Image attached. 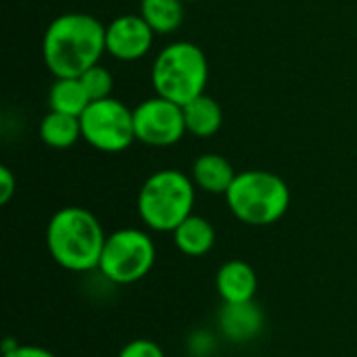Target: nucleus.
<instances>
[{
    "label": "nucleus",
    "mask_w": 357,
    "mask_h": 357,
    "mask_svg": "<svg viewBox=\"0 0 357 357\" xmlns=\"http://www.w3.org/2000/svg\"><path fill=\"white\" fill-rule=\"evenodd\" d=\"M209 79V63L205 52L186 40L167 44L153 63L151 82L157 96L184 107L197 96L205 94Z\"/></svg>",
    "instance_id": "5"
},
{
    "label": "nucleus",
    "mask_w": 357,
    "mask_h": 357,
    "mask_svg": "<svg viewBox=\"0 0 357 357\" xmlns=\"http://www.w3.org/2000/svg\"><path fill=\"white\" fill-rule=\"evenodd\" d=\"M117 357H165V354L161 345L151 339H134L121 347Z\"/></svg>",
    "instance_id": "19"
},
{
    "label": "nucleus",
    "mask_w": 357,
    "mask_h": 357,
    "mask_svg": "<svg viewBox=\"0 0 357 357\" xmlns=\"http://www.w3.org/2000/svg\"><path fill=\"white\" fill-rule=\"evenodd\" d=\"M236 220L249 226H270L284 218L291 205L289 184L272 172L249 169L236 174L224 195Z\"/></svg>",
    "instance_id": "4"
},
{
    "label": "nucleus",
    "mask_w": 357,
    "mask_h": 357,
    "mask_svg": "<svg viewBox=\"0 0 357 357\" xmlns=\"http://www.w3.org/2000/svg\"><path fill=\"white\" fill-rule=\"evenodd\" d=\"M182 2H195V0H182Z\"/></svg>",
    "instance_id": "22"
},
{
    "label": "nucleus",
    "mask_w": 357,
    "mask_h": 357,
    "mask_svg": "<svg viewBox=\"0 0 357 357\" xmlns=\"http://www.w3.org/2000/svg\"><path fill=\"white\" fill-rule=\"evenodd\" d=\"M184 123L186 132L197 138H211L220 132L224 113L218 100H213L209 94H201L195 100L186 102L184 107Z\"/></svg>",
    "instance_id": "14"
},
{
    "label": "nucleus",
    "mask_w": 357,
    "mask_h": 357,
    "mask_svg": "<svg viewBox=\"0 0 357 357\" xmlns=\"http://www.w3.org/2000/svg\"><path fill=\"white\" fill-rule=\"evenodd\" d=\"M107 52L119 61H138L149 54L155 31L140 15H119L107 25Z\"/></svg>",
    "instance_id": "9"
},
{
    "label": "nucleus",
    "mask_w": 357,
    "mask_h": 357,
    "mask_svg": "<svg viewBox=\"0 0 357 357\" xmlns=\"http://www.w3.org/2000/svg\"><path fill=\"white\" fill-rule=\"evenodd\" d=\"M195 182L180 169H159L140 186L138 215L155 232H174L195 207Z\"/></svg>",
    "instance_id": "3"
},
{
    "label": "nucleus",
    "mask_w": 357,
    "mask_h": 357,
    "mask_svg": "<svg viewBox=\"0 0 357 357\" xmlns=\"http://www.w3.org/2000/svg\"><path fill=\"white\" fill-rule=\"evenodd\" d=\"M157 249L144 230L121 228L107 236L98 272L113 284H134L151 274Z\"/></svg>",
    "instance_id": "6"
},
{
    "label": "nucleus",
    "mask_w": 357,
    "mask_h": 357,
    "mask_svg": "<svg viewBox=\"0 0 357 357\" xmlns=\"http://www.w3.org/2000/svg\"><path fill=\"white\" fill-rule=\"evenodd\" d=\"M174 245L180 253L188 257L207 255L215 245V228L209 220L201 215H188L174 232Z\"/></svg>",
    "instance_id": "13"
},
{
    "label": "nucleus",
    "mask_w": 357,
    "mask_h": 357,
    "mask_svg": "<svg viewBox=\"0 0 357 357\" xmlns=\"http://www.w3.org/2000/svg\"><path fill=\"white\" fill-rule=\"evenodd\" d=\"M79 123L82 138L100 153H121L136 140L134 111L113 96L92 100Z\"/></svg>",
    "instance_id": "7"
},
{
    "label": "nucleus",
    "mask_w": 357,
    "mask_h": 357,
    "mask_svg": "<svg viewBox=\"0 0 357 357\" xmlns=\"http://www.w3.org/2000/svg\"><path fill=\"white\" fill-rule=\"evenodd\" d=\"M107 25L88 13H65L50 21L42 38L44 65L54 77H79L107 52Z\"/></svg>",
    "instance_id": "1"
},
{
    "label": "nucleus",
    "mask_w": 357,
    "mask_h": 357,
    "mask_svg": "<svg viewBox=\"0 0 357 357\" xmlns=\"http://www.w3.org/2000/svg\"><path fill=\"white\" fill-rule=\"evenodd\" d=\"M90 96L79 77H54V84L48 92L50 111L67 113L73 117H82V113L90 105Z\"/></svg>",
    "instance_id": "15"
},
{
    "label": "nucleus",
    "mask_w": 357,
    "mask_h": 357,
    "mask_svg": "<svg viewBox=\"0 0 357 357\" xmlns=\"http://www.w3.org/2000/svg\"><path fill=\"white\" fill-rule=\"evenodd\" d=\"M190 178L197 188H201L209 195H226L236 178V172L226 157L209 153V155H201L192 163Z\"/></svg>",
    "instance_id": "12"
},
{
    "label": "nucleus",
    "mask_w": 357,
    "mask_h": 357,
    "mask_svg": "<svg viewBox=\"0 0 357 357\" xmlns=\"http://www.w3.org/2000/svg\"><path fill=\"white\" fill-rule=\"evenodd\" d=\"M2 357H56L52 351L38 345H17L10 351H4Z\"/></svg>",
    "instance_id": "21"
},
{
    "label": "nucleus",
    "mask_w": 357,
    "mask_h": 357,
    "mask_svg": "<svg viewBox=\"0 0 357 357\" xmlns=\"http://www.w3.org/2000/svg\"><path fill=\"white\" fill-rule=\"evenodd\" d=\"M15 190H17V178L6 165H2L0 167V203L6 205L13 199Z\"/></svg>",
    "instance_id": "20"
},
{
    "label": "nucleus",
    "mask_w": 357,
    "mask_h": 357,
    "mask_svg": "<svg viewBox=\"0 0 357 357\" xmlns=\"http://www.w3.org/2000/svg\"><path fill=\"white\" fill-rule=\"evenodd\" d=\"M102 224L84 207H63L48 220L46 247L50 257L69 272L98 270L107 243Z\"/></svg>",
    "instance_id": "2"
},
{
    "label": "nucleus",
    "mask_w": 357,
    "mask_h": 357,
    "mask_svg": "<svg viewBox=\"0 0 357 357\" xmlns=\"http://www.w3.org/2000/svg\"><path fill=\"white\" fill-rule=\"evenodd\" d=\"M220 328L226 339L234 343H247L255 339L264 328V314L255 301L224 303L218 316Z\"/></svg>",
    "instance_id": "11"
},
{
    "label": "nucleus",
    "mask_w": 357,
    "mask_h": 357,
    "mask_svg": "<svg viewBox=\"0 0 357 357\" xmlns=\"http://www.w3.org/2000/svg\"><path fill=\"white\" fill-rule=\"evenodd\" d=\"M215 289L224 303H247L255 299L257 274L251 264L243 259H230L222 264L215 274Z\"/></svg>",
    "instance_id": "10"
},
{
    "label": "nucleus",
    "mask_w": 357,
    "mask_h": 357,
    "mask_svg": "<svg viewBox=\"0 0 357 357\" xmlns=\"http://www.w3.org/2000/svg\"><path fill=\"white\" fill-rule=\"evenodd\" d=\"M134 130L136 140L157 149L174 146L184 134H188L184 109L163 96L146 98L134 109Z\"/></svg>",
    "instance_id": "8"
},
{
    "label": "nucleus",
    "mask_w": 357,
    "mask_h": 357,
    "mask_svg": "<svg viewBox=\"0 0 357 357\" xmlns=\"http://www.w3.org/2000/svg\"><path fill=\"white\" fill-rule=\"evenodd\" d=\"M155 33H172L184 21L182 0H140L138 13Z\"/></svg>",
    "instance_id": "17"
},
{
    "label": "nucleus",
    "mask_w": 357,
    "mask_h": 357,
    "mask_svg": "<svg viewBox=\"0 0 357 357\" xmlns=\"http://www.w3.org/2000/svg\"><path fill=\"white\" fill-rule=\"evenodd\" d=\"M90 100H102V98H109L111 96V90H113V75L109 69H105L100 63L90 67L88 71H84L79 75Z\"/></svg>",
    "instance_id": "18"
},
{
    "label": "nucleus",
    "mask_w": 357,
    "mask_h": 357,
    "mask_svg": "<svg viewBox=\"0 0 357 357\" xmlns=\"http://www.w3.org/2000/svg\"><path fill=\"white\" fill-rule=\"evenodd\" d=\"M40 138L50 149H69L82 138V123L79 117L48 111L40 121Z\"/></svg>",
    "instance_id": "16"
}]
</instances>
